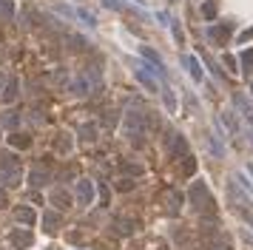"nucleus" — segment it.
<instances>
[{
	"label": "nucleus",
	"mask_w": 253,
	"mask_h": 250,
	"mask_svg": "<svg viewBox=\"0 0 253 250\" xmlns=\"http://www.w3.org/2000/svg\"><path fill=\"white\" fill-rule=\"evenodd\" d=\"M122 134H125L134 145H142V139H145V114L128 111V114L122 117Z\"/></svg>",
	"instance_id": "f257e3e1"
},
{
	"label": "nucleus",
	"mask_w": 253,
	"mask_h": 250,
	"mask_svg": "<svg viewBox=\"0 0 253 250\" xmlns=\"http://www.w3.org/2000/svg\"><path fill=\"white\" fill-rule=\"evenodd\" d=\"M188 202H191V208H194L196 213H208L211 205H214L208 185H205V182H194V185H191V191H188Z\"/></svg>",
	"instance_id": "f03ea898"
},
{
	"label": "nucleus",
	"mask_w": 253,
	"mask_h": 250,
	"mask_svg": "<svg viewBox=\"0 0 253 250\" xmlns=\"http://www.w3.org/2000/svg\"><path fill=\"white\" fill-rule=\"evenodd\" d=\"M23 179V168L17 162L15 156H3V162H0V182L6 185V188H15L20 185Z\"/></svg>",
	"instance_id": "7ed1b4c3"
},
{
	"label": "nucleus",
	"mask_w": 253,
	"mask_h": 250,
	"mask_svg": "<svg viewBox=\"0 0 253 250\" xmlns=\"http://www.w3.org/2000/svg\"><path fill=\"white\" fill-rule=\"evenodd\" d=\"M91 199H94V185L88 179H80L77 182V205H91Z\"/></svg>",
	"instance_id": "20e7f679"
},
{
	"label": "nucleus",
	"mask_w": 253,
	"mask_h": 250,
	"mask_svg": "<svg viewBox=\"0 0 253 250\" xmlns=\"http://www.w3.org/2000/svg\"><path fill=\"white\" fill-rule=\"evenodd\" d=\"M211 37L216 40V46H228V43H231V26H225V23L214 26V29H211Z\"/></svg>",
	"instance_id": "39448f33"
},
{
	"label": "nucleus",
	"mask_w": 253,
	"mask_h": 250,
	"mask_svg": "<svg viewBox=\"0 0 253 250\" xmlns=\"http://www.w3.org/2000/svg\"><path fill=\"white\" fill-rule=\"evenodd\" d=\"M171 154H174V156H188L185 136H179V134H174V136H171Z\"/></svg>",
	"instance_id": "423d86ee"
},
{
	"label": "nucleus",
	"mask_w": 253,
	"mask_h": 250,
	"mask_svg": "<svg viewBox=\"0 0 253 250\" xmlns=\"http://www.w3.org/2000/svg\"><path fill=\"white\" fill-rule=\"evenodd\" d=\"M9 242L15 248H29L32 245V231H15V233L9 236Z\"/></svg>",
	"instance_id": "0eeeda50"
},
{
	"label": "nucleus",
	"mask_w": 253,
	"mask_h": 250,
	"mask_svg": "<svg viewBox=\"0 0 253 250\" xmlns=\"http://www.w3.org/2000/svg\"><path fill=\"white\" fill-rule=\"evenodd\" d=\"M15 97H17V80L15 77H9L6 85H3V91H0V100L3 102H15Z\"/></svg>",
	"instance_id": "6e6552de"
},
{
	"label": "nucleus",
	"mask_w": 253,
	"mask_h": 250,
	"mask_svg": "<svg viewBox=\"0 0 253 250\" xmlns=\"http://www.w3.org/2000/svg\"><path fill=\"white\" fill-rule=\"evenodd\" d=\"M15 219H17V222H23V225H29V228H32L34 222H37V213H34L32 208H17V211H15Z\"/></svg>",
	"instance_id": "1a4fd4ad"
},
{
	"label": "nucleus",
	"mask_w": 253,
	"mask_h": 250,
	"mask_svg": "<svg viewBox=\"0 0 253 250\" xmlns=\"http://www.w3.org/2000/svg\"><path fill=\"white\" fill-rule=\"evenodd\" d=\"M71 88H74V94H80V97H85L88 91H91V83H88V77L85 74H80L74 83H71Z\"/></svg>",
	"instance_id": "9d476101"
},
{
	"label": "nucleus",
	"mask_w": 253,
	"mask_h": 250,
	"mask_svg": "<svg viewBox=\"0 0 253 250\" xmlns=\"http://www.w3.org/2000/svg\"><path fill=\"white\" fill-rule=\"evenodd\" d=\"M43 225H46V231H49V233H54V231L60 228V213H54V211L43 213Z\"/></svg>",
	"instance_id": "9b49d317"
},
{
	"label": "nucleus",
	"mask_w": 253,
	"mask_h": 250,
	"mask_svg": "<svg viewBox=\"0 0 253 250\" xmlns=\"http://www.w3.org/2000/svg\"><path fill=\"white\" fill-rule=\"evenodd\" d=\"M51 205H57V208H68V205H71V196H68L66 191H51Z\"/></svg>",
	"instance_id": "f8f14e48"
},
{
	"label": "nucleus",
	"mask_w": 253,
	"mask_h": 250,
	"mask_svg": "<svg viewBox=\"0 0 253 250\" xmlns=\"http://www.w3.org/2000/svg\"><path fill=\"white\" fill-rule=\"evenodd\" d=\"M182 63H185L188 66V71H191V77H194V80H202V68H199V63H196V60H194V57H182Z\"/></svg>",
	"instance_id": "ddd939ff"
},
{
	"label": "nucleus",
	"mask_w": 253,
	"mask_h": 250,
	"mask_svg": "<svg viewBox=\"0 0 253 250\" xmlns=\"http://www.w3.org/2000/svg\"><path fill=\"white\" fill-rule=\"evenodd\" d=\"M46 182H49V173H46L43 168L37 165V168H34V171H32V185H34V188H43V185H46Z\"/></svg>",
	"instance_id": "4468645a"
},
{
	"label": "nucleus",
	"mask_w": 253,
	"mask_h": 250,
	"mask_svg": "<svg viewBox=\"0 0 253 250\" xmlns=\"http://www.w3.org/2000/svg\"><path fill=\"white\" fill-rule=\"evenodd\" d=\"M9 142H12L15 148H29V145H32V136H26V134H12Z\"/></svg>",
	"instance_id": "2eb2a0df"
},
{
	"label": "nucleus",
	"mask_w": 253,
	"mask_h": 250,
	"mask_svg": "<svg viewBox=\"0 0 253 250\" xmlns=\"http://www.w3.org/2000/svg\"><path fill=\"white\" fill-rule=\"evenodd\" d=\"M168 202H171L168 213H171V216H176V213H179V193H176V191H171V193H168Z\"/></svg>",
	"instance_id": "dca6fc26"
},
{
	"label": "nucleus",
	"mask_w": 253,
	"mask_h": 250,
	"mask_svg": "<svg viewBox=\"0 0 253 250\" xmlns=\"http://www.w3.org/2000/svg\"><path fill=\"white\" fill-rule=\"evenodd\" d=\"M12 15H15V3H12V0H0V17L9 20Z\"/></svg>",
	"instance_id": "f3484780"
},
{
	"label": "nucleus",
	"mask_w": 253,
	"mask_h": 250,
	"mask_svg": "<svg viewBox=\"0 0 253 250\" xmlns=\"http://www.w3.org/2000/svg\"><path fill=\"white\" fill-rule=\"evenodd\" d=\"M68 148H71V139H68L66 134H63V136H60V139H57V151H60V154H66Z\"/></svg>",
	"instance_id": "a211bd4d"
},
{
	"label": "nucleus",
	"mask_w": 253,
	"mask_h": 250,
	"mask_svg": "<svg viewBox=\"0 0 253 250\" xmlns=\"http://www.w3.org/2000/svg\"><path fill=\"white\" fill-rule=\"evenodd\" d=\"M131 188H134V182H131V179H125V176L117 182V191H131Z\"/></svg>",
	"instance_id": "6ab92c4d"
},
{
	"label": "nucleus",
	"mask_w": 253,
	"mask_h": 250,
	"mask_svg": "<svg viewBox=\"0 0 253 250\" xmlns=\"http://www.w3.org/2000/svg\"><path fill=\"white\" fill-rule=\"evenodd\" d=\"M242 63H245V66H251V63H253V49L242 51Z\"/></svg>",
	"instance_id": "aec40b11"
},
{
	"label": "nucleus",
	"mask_w": 253,
	"mask_h": 250,
	"mask_svg": "<svg viewBox=\"0 0 253 250\" xmlns=\"http://www.w3.org/2000/svg\"><path fill=\"white\" fill-rule=\"evenodd\" d=\"M188 162H185V173H194L196 171V162H194V156H185Z\"/></svg>",
	"instance_id": "412c9836"
},
{
	"label": "nucleus",
	"mask_w": 253,
	"mask_h": 250,
	"mask_svg": "<svg viewBox=\"0 0 253 250\" xmlns=\"http://www.w3.org/2000/svg\"><path fill=\"white\" fill-rule=\"evenodd\" d=\"M119 171H125V173H139L142 168L139 165H119Z\"/></svg>",
	"instance_id": "4be33fe9"
},
{
	"label": "nucleus",
	"mask_w": 253,
	"mask_h": 250,
	"mask_svg": "<svg viewBox=\"0 0 253 250\" xmlns=\"http://www.w3.org/2000/svg\"><path fill=\"white\" fill-rule=\"evenodd\" d=\"M225 66H231V71H236V57L228 54V57H225Z\"/></svg>",
	"instance_id": "5701e85b"
},
{
	"label": "nucleus",
	"mask_w": 253,
	"mask_h": 250,
	"mask_svg": "<svg viewBox=\"0 0 253 250\" xmlns=\"http://www.w3.org/2000/svg\"><path fill=\"white\" fill-rule=\"evenodd\" d=\"M216 15V6H214V3H208V6H205V17H214Z\"/></svg>",
	"instance_id": "b1692460"
},
{
	"label": "nucleus",
	"mask_w": 253,
	"mask_h": 250,
	"mask_svg": "<svg viewBox=\"0 0 253 250\" xmlns=\"http://www.w3.org/2000/svg\"><path fill=\"white\" fill-rule=\"evenodd\" d=\"M6 205H9V193L0 188V208H6Z\"/></svg>",
	"instance_id": "393cba45"
},
{
	"label": "nucleus",
	"mask_w": 253,
	"mask_h": 250,
	"mask_svg": "<svg viewBox=\"0 0 253 250\" xmlns=\"http://www.w3.org/2000/svg\"><path fill=\"white\" fill-rule=\"evenodd\" d=\"M3 122H6V125H17V117H15V114H12V111H9V114H6V119H3Z\"/></svg>",
	"instance_id": "a878e982"
},
{
	"label": "nucleus",
	"mask_w": 253,
	"mask_h": 250,
	"mask_svg": "<svg viewBox=\"0 0 253 250\" xmlns=\"http://www.w3.org/2000/svg\"><path fill=\"white\" fill-rule=\"evenodd\" d=\"M6 80H9V77H6V74L0 71V91H3V85H6Z\"/></svg>",
	"instance_id": "bb28decb"
}]
</instances>
